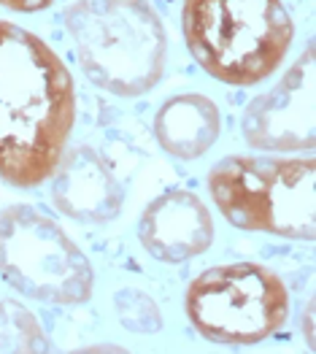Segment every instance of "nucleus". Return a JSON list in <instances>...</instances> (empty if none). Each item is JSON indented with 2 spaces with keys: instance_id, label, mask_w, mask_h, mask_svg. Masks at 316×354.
Returning a JSON list of instances; mask_svg holds the SVG:
<instances>
[{
  "instance_id": "obj_1",
  "label": "nucleus",
  "mask_w": 316,
  "mask_h": 354,
  "mask_svg": "<svg viewBox=\"0 0 316 354\" xmlns=\"http://www.w3.org/2000/svg\"><path fill=\"white\" fill-rule=\"evenodd\" d=\"M76 124V87L57 52L0 19V178L32 189L49 181Z\"/></svg>"
},
{
  "instance_id": "obj_2",
  "label": "nucleus",
  "mask_w": 316,
  "mask_h": 354,
  "mask_svg": "<svg viewBox=\"0 0 316 354\" xmlns=\"http://www.w3.org/2000/svg\"><path fill=\"white\" fill-rule=\"evenodd\" d=\"M65 30L84 76L116 97H138L160 84L168 35L149 0H73Z\"/></svg>"
},
{
  "instance_id": "obj_3",
  "label": "nucleus",
  "mask_w": 316,
  "mask_h": 354,
  "mask_svg": "<svg viewBox=\"0 0 316 354\" xmlns=\"http://www.w3.org/2000/svg\"><path fill=\"white\" fill-rule=\"evenodd\" d=\"M181 30L195 62L232 87L270 79L295 41L281 0H184Z\"/></svg>"
},
{
  "instance_id": "obj_4",
  "label": "nucleus",
  "mask_w": 316,
  "mask_h": 354,
  "mask_svg": "<svg viewBox=\"0 0 316 354\" xmlns=\"http://www.w3.org/2000/svg\"><path fill=\"white\" fill-rule=\"evenodd\" d=\"M314 157L230 154L205 178L211 201L232 227L246 233L314 241Z\"/></svg>"
},
{
  "instance_id": "obj_5",
  "label": "nucleus",
  "mask_w": 316,
  "mask_h": 354,
  "mask_svg": "<svg viewBox=\"0 0 316 354\" xmlns=\"http://www.w3.org/2000/svg\"><path fill=\"white\" fill-rule=\"evenodd\" d=\"M0 279L22 297L46 306H84L95 273L82 246L35 206L0 211Z\"/></svg>"
},
{
  "instance_id": "obj_6",
  "label": "nucleus",
  "mask_w": 316,
  "mask_h": 354,
  "mask_svg": "<svg viewBox=\"0 0 316 354\" xmlns=\"http://www.w3.org/2000/svg\"><path fill=\"white\" fill-rule=\"evenodd\" d=\"M195 333L222 346H252L279 333L289 317L287 284L259 263H225L198 273L184 292Z\"/></svg>"
},
{
  "instance_id": "obj_7",
  "label": "nucleus",
  "mask_w": 316,
  "mask_h": 354,
  "mask_svg": "<svg viewBox=\"0 0 316 354\" xmlns=\"http://www.w3.org/2000/svg\"><path fill=\"white\" fill-rule=\"evenodd\" d=\"M243 138L257 151L314 149V46L306 44L276 87L257 95L243 111Z\"/></svg>"
},
{
  "instance_id": "obj_8",
  "label": "nucleus",
  "mask_w": 316,
  "mask_h": 354,
  "mask_svg": "<svg viewBox=\"0 0 316 354\" xmlns=\"http://www.w3.org/2000/svg\"><path fill=\"white\" fill-rule=\"evenodd\" d=\"M216 236L214 216L192 189H168L141 214L138 241L157 263L181 266L211 249Z\"/></svg>"
},
{
  "instance_id": "obj_9",
  "label": "nucleus",
  "mask_w": 316,
  "mask_h": 354,
  "mask_svg": "<svg viewBox=\"0 0 316 354\" xmlns=\"http://www.w3.org/2000/svg\"><path fill=\"white\" fill-rule=\"evenodd\" d=\"M52 203L79 225H109L122 214L124 187L92 147L65 149L52 174Z\"/></svg>"
},
{
  "instance_id": "obj_10",
  "label": "nucleus",
  "mask_w": 316,
  "mask_h": 354,
  "mask_svg": "<svg viewBox=\"0 0 316 354\" xmlns=\"http://www.w3.org/2000/svg\"><path fill=\"white\" fill-rule=\"evenodd\" d=\"M222 114L203 92H181L168 97L154 117V138L176 160H198L216 144Z\"/></svg>"
},
{
  "instance_id": "obj_11",
  "label": "nucleus",
  "mask_w": 316,
  "mask_h": 354,
  "mask_svg": "<svg viewBox=\"0 0 316 354\" xmlns=\"http://www.w3.org/2000/svg\"><path fill=\"white\" fill-rule=\"evenodd\" d=\"M0 352L35 354L49 352V335L41 327L38 317L17 303L14 297L0 292Z\"/></svg>"
},
{
  "instance_id": "obj_12",
  "label": "nucleus",
  "mask_w": 316,
  "mask_h": 354,
  "mask_svg": "<svg viewBox=\"0 0 316 354\" xmlns=\"http://www.w3.org/2000/svg\"><path fill=\"white\" fill-rule=\"evenodd\" d=\"M114 314L119 325L136 335H154L162 330V311L144 290L124 287L114 295Z\"/></svg>"
},
{
  "instance_id": "obj_13",
  "label": "nucleus",
  "mask_w": 316,
  "mask_h": 354,
  "mask_svg": "<svg viewBox=\"0 0 316 354\" xmlns=\"http://www.w3.org/2000/svg\"><path fill=\"white\" fill-rule=\"evenodd\" d=\"M55 0H0L3 8L8 11H22V14H35V11H44L49 8Z\"/></svg>"
},
{
  "instance_id": "obj_14",
  "label": "nucleus",
  "mask_w": 316,
  "mask_h": 354,
  "mask_svg": "<svg viewBox=\"0 0 316 354\" xmlns=\"http://www.w3.org/2000/svg\"><path fill=\"white\" fill-rule=\"evenodd\" d=\"M100 349H106V352H119V346H84V352H100Z\"/></svg>"
}]
</instances>
